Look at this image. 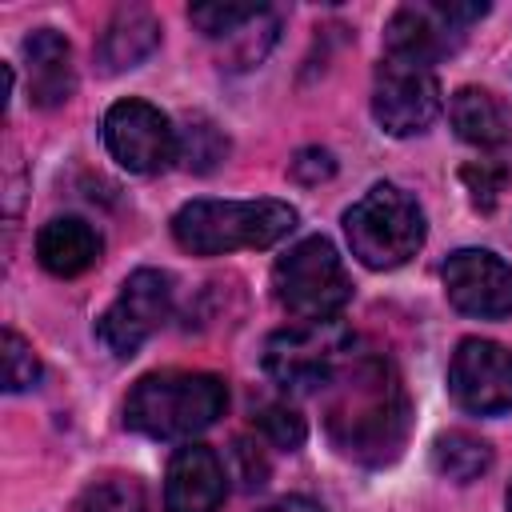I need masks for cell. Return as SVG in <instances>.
<instances>
[{
  "label": "cell",
  "mask_w": 512,
  "mask_h": 512,
  "mask_svg": "<svg viewBox=\"0 0 512 512\" xmlns=\"http://www.w3.org/2000/svg\"><path fill=\"white\" fill-rule=\"evenodd\" d=\"M412 408L396 368L384 356H348L328 384L324 428L340 456L380 468L392 464L408 440Z\"/></svg>",
  "instance_id": "cell-1"
},
{
  "label": "cell",
  "mask_w": 512,
  "mask_h": 512,
  "mask_svg": "<svg viewBox=\"0 0 512 512\" xmlns=\"http://www.w3.org/2000/svg\"><path fill=\"white\" fill-rule=\"evenodd\" d=\"M228 408V388L212 372H148L124 400V424L152 440H184L212 428Z\"/></svg>",
  "instance_id": "cell-2"
},
{
  "label": "cell",
  "mask_w": 512,
  "mask_h": 512,
  "mask_svg": "<svg viewBox=\"0 0 512 512\" xmlns=\"http://www.w3.org/2000/svg\"><path fill=\"white\" fill-rule=\"evenodd\" d=\"M292 228H296V208L284 200H188L172 216V236L192 256L272 248Z\"/></svg>",
  "instance_id": "cell-3"
},
{
  "label": "cell",
  "mask_w": 512,
  "mask_h": 512,
  "mask_svg": "<svg viewBox=\"0 0 512 512\" xmlns=\"http://www.w3.org/2000/svg\"><path fill=\"white\" fill-rule=\"evenodd\" d=\"M344 236L352 256L372 272H392L408 264L424 244V212L416 196L396 184H372L348 212Z\"/></svg>",
  "instance_id": "cell-4"
},
{
  "label": "cell",
  "mask_w": 512,
  "mask_h": 512,
  "mask_svg": "<svg viewBox=\"0 0 512 512\" xmlns=\"http://www.w3.org/2000/svg\"><path fill=\"white\" fill-rule=\"evenodd\" d=\"M272 288L280 308L296 320H336V312L352 300L344 260L324 236H308L288 248L272 268Z\"/></svg>",
  "instance_id": "cell-5"
},
{
  "label": "cell",
  "mask_w": 512,
  "mask_h": 512,
  "mask_svg": "<svg viewBox=\"0 0 512 512\" xmlns=\"http://www.w3.org/2000/svg\"><path fill=\"white\" fill-rule=\"evenodd\" d=\"M352 336L336 320H300L280 328L264 344V372L288 392H316L328 388L340 364L352 356Z\"/></svg>",
  "instance_id": "cell-6"
},
{
  "label": "cell",
  "mask_w": 512,
  "mask_h": 512,
  "mask_svg": "<svg viewBox=\"0 0 512 512\" xmlns=\"http://www.w3.org/2000/svg\"><path fill=\"white\" fill-rule=\"evenodd\" d=\"M488 12V4H400L384 28V56L408 60V64H424L432 68L436 60L452 56L468 28Z\"/></svg>",
  "instance_id": "cell-7"
},
{
  "label": "cell",
  "mask_w": 512,
  "mask_h": 512,
  "mask_svg": "<svg viewBox=\"0 0 512 512\" xmlns=\"http://www.w3.org/2000/svg\"><path fill=\"white\" fill-rule=\"evenodd\" d=\"M440 80L424 64L384 56L372 76V116L388 136H416L440 116Z\"/></svg>",
  "instance_id": "cell-8"
},
{
  "label": "cell",
  "mask_w": 512,
  "mask_h": 512,
  "mask_svg": "<svg viewBox=\"0 0 512 512\" xmlns=\"http://www.w3.org/2000/svg\"><path fill=\"white\" fill-rule=\"evenodd\" d=\"M104 144L120 168L140 176L164 172L180 156V132L148 100H116L104 112Z\"/></svg>",
  "instance_id": "cell-9"
},
{
  "label": "cell",
  "mask_w": 512,
  "mask_h": 512,
  "mask_svg": "<svg viewBox=\"0 0 512 512\" xmlns=\"http://www.w3.org/2000/svg\"><path fill=\"white\" fill-rule=\"evenodd\" d=\"M168 308H172V280L156 268H140L120 284L116 300L96 320V336L112 356L124 360L168 320Z\"/></svg>",
  "instance_id": "cell-10"
},
{
  "label": "cell",
  "mask_w": 512,
  "mask_h": 512,
  "mask_svg": "<svg viewBox=\"0 0 512 512\" xmlns=\"http://www.w3.org/2000/svg\"><path fill=\"white\" fill-rule=\"evenodd\" d=\"M448 392L464 412H512V352L496 340H460L448 364Z\"/></svg>",
  "instance_id": "cell-11"
},
{
  "label": "cell",
  "mask_w": 512,
  "mask_h": 512,
  "mask_svg": "<svg viewBox=\"0 0 512 512\" xmlns=\"http://www.w3.org/2000/svg\"><path fill=\"white\" fill-rule=\"evenodd\" d=\"M444 292L452 308L476 320H504L512 316V264L484 248H460L440 268Z\"/></svg>",
  "instance_id": "cell-12"
},
{
  "label": "cell",
  "mask_w": 512,
  "mask_h": 512,
  "mask_svg": "<svg viewBox=\"0 0 512 512\" xmlns=\"http://www.w3.org/2000/svg\"><path fill=\"white\" fill-rule=\"evenodd\" d=\"M228 496V476L208 444H184L168 460L164 508L168 512H216Z\"/></svg>",
  "instance_id": "cell-13"
},
{
  "label": "cell",
  "mask_w": 512,
  "mask_h": 512,
  "mask_svg": "<svg viewBox=\"0 0 512 512\" xmlns=\"http://www.w3.org/2000/svg\"><path fill=\"white\" fill-rule=\"evenodd\" d=\"M156 48H160V20L140 4H124L112 12V20L96 40V64L100 72L116 76V72L140 68Z\"/></svg>",
  "instance_id": "cell-14"
},
{
  "label": "cell",
  "mask_w": 512,
  "mask_h": 512,
  "mask_svg": "<svg viewBox=\"0 0 512 512\" xmlns=\"http://www.w3.org/2000/svg\"><path fill=\"white\" fill-rule=\"evenodd\" d=\"M24 60H28V96L36 108H56L76 92L72 48L56 28H36L24 40Z\"/></svg>",
  "instance_id": "cell-15"
},
{
  "label": "cell",
  "mask_w": 512,
  "mask_h": 512,
  "mask_svg": "<svg viewBox=\"0 0 512 512\" xmlns=\"http://www.w3.org/2000/svg\"><path fill=\"white\" fill-rule=\"evenodd\" d=\"M452 128L464 144L472 148H484V152H500L512 144V112L508 104L488 92V88H476V84H464L456 96H452Z\"/></svg>",
  "instance_id": "cell-16"
},
{
  "label": "cell",
  "mask_w": 512,
  "mask_h": 512,
  "mask_svg": "<svg viewBox=\"0 0 512 512\" xmlns=\"http://www.w3.org/2000/svg\"><path fill=\"white\" fill-rule=\"evenodd\" d=\"M36 260L52 276H80L100 260V236L88 220L56 216L36 236Z\"/></svg>",
  "instance_id": "cell-17"
},
{
  "label": "cell",
  "mask_w": 512,
  "mask_h": 512,
  "mask_svg": "<svg viewBox=\"0 0 512 512\" xmlns=\"http://www.w3.org/2000/svg\"><path fill=\"white\" fill-rule=\"evenodd\" d=\"M432 468L452 484H472L492 468V448L472 432H444L432 440Z\"/></svg>",
  "instance_id": "cell-18"
},
{
  "label": "cell",
  "mask_w": 512,
  "mask_h": 512,
  "mask_svg": "<svg viewBox=\"0 0 512 512\" xmlns=\"http://www.w3.org/2000/svg\"><path fill=\"white\" fill-rule=\"evenodd\" d=\"M76 512H148V496L136 476H104L80 492Z\"/></svg>",
  "instance_id": "cell-19"
},
{
  "label": "cell",
  "mask_w": 512,
  "mask_h": 512,
  "mask_svg": "<svg viewBox=\"0 0 512 512\" xmlns=\"http://www.w3.org/2000/svg\"><path fill=\"white\" fill-rule=\"evenodd\" d=\"M268 8L264 4H192V24L208 40H236L252 20H260Z\"/></svg>",
  "instance_id": "cell-20"
},
{
  "label": "cell",
  "mask_w": 512,
  "mask_h": 512,
  "mask_svg": "<svg viewBox=\"0 0 512 512\" xmlns=\"http://www.w3.org/2000/svg\"><path fill=\"white\" fill-rule=\"evenodd\" d=\"M228 152V140L208 124V120H188L184 136H180V156L188 168L196 172H212Z\"/></svg>",
  "instance_id": "cell-21"
},
{
  "label": "cell",
  "mask_w": 512,
  "mask_h": 512,
  "mask_svg": "<svg viewBox=\"0 0 512 512\" xmlns=\"http://www.w3.org/2000/svg\"><path fill=\"white\" fill-rule=\"evenodd\" d=\"M256 428H260L264 444H272V448H280V452H296V448L304 444V436H308L304 416H300L296 408H288V404H268V408H260Z\"/></svg>",
  "instance_id": "cell-22"
},
{
  "label": "cell",
  "mask_w": 512,
  "mask_h": 512,
  "mask_svg": "<svg viewBox=\"0 0 512 512\" xmlns=\"http://www.w3.org/2000/svg\"><path fill=\"white\" fill-rule=\"evenodd\" d=\"M40 380V360L32 352V344L20 332H4V388L8 392H28Z\"/></svg>",
  "instance_id": "cell-23"
},
{
  "label": "cell",
  "mask_w": 512,
  "mask_h": 512,
  "mask_svg": "<svg viewBox=\"0 0 512 512\" xmlns=\"http://www.w3.org/2000/svg\"><path fill=\"white\" fill-rule=\"evenodd\" d=\"M504 180H508V164H496V160H480V164H468L464 168V184L472 188V200L480 208H492L496 204Z\"/></svg>",
  "instance_id": "cell-24"
},
{
  "label": "cell",
  "mask_w": 512,
  "mask_h": 512,
  "mask_svg": "<svg viewBox=\"0 0 512 512\" xmlns=\"http://www.w3.org/2000/svg\"><path fill=\"white\" fill-rule=\"evenodd\" d=\"M288 172H292L300 184H320V180H328V176L336 172V160H332L328 148H300L296 160L288 164Z\"/></svg>",
  "instance_id": "cell-25"
},
{
  "label": "cell",
  "mask_w": 512,
  "mask_h": 512,
  "mask_svg": "<svg viewBox=\"0 0 512 512\" xmlns=\"http://www.w3.org/2000/svg\"><path fill=\"white\" fill-rule=\"evenodd\" d=\"M236 460H240V476H244V488H260L268 480V460L256 452V444H244L236 440Z\"/></svg>",
  "instance_id": "cell-26"
},
{
  "label": "cell",
  "mask_w": 512,
  "mask_h": 512,
  "mask_svg": "<svg viewBox=\"0 0 512 512\" xmlns=\"http://www.w3.org/2000/svg\"><path fill=\"white\" fill-rule=\"evenodd\" d=\"M260 512H324L312 496H280V500H272L268 508H260Z\"/></svg>",
  "instance_id": "cell-27"
},
{
  "label": "cell",
  "mask_w": 512,
  "mask_h": 512,
  "mask_svg": "<svg viewBox=\"0 0 512 512\" xmlns=\"http://www.w3.org/2000/svg\"><path fill=\"white\" fill-rule=\"evenodd\" d=\"M508 512H512V484H508Z\"/></svg>",
  "instance_id": "cell-28"
}]
</instances>
